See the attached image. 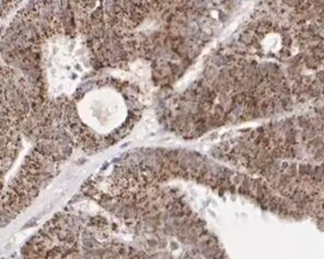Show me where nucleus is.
Instances as JSON below:
<instances>
[{"mask_svg": "<svg viewBox=\"0 0 324 259\" xmlns=\"http://www.w3.org/2000/svg\"><path fill=\"white\" fill-rule=\"evenodd\" d=\"M287 172H288V175L290 177H293L297 174V166L296 164H291V165H288V167L286 168Z\"/></svg>", "mask_w": 324, "mask_h": 259, "instance_id": "7ed1b4c3", "label": "nucleus"}, {"mask_svg": "<svg viewBox=\"0 0 324 259\" xmlns=\"http://www.w3.org/2000/svg\"><path fill=\"white\" fill-rule=\"evenodd\" d=\"M280 54L283 55V57L287 58V57H289V56H290V50L288 49V47H284V48L281 49Z\"/></svg>", "mask_w": 324, "mask_h": 259, "instance_id": "39448f33", "label": "nucleus"}, {"mask_svg": "<svg viewBox=\"0 0 324 259\" xmlns=\"http://www.w3.org/2000/svg\"><path fill=\"white\" fill-rule=\"evenodd\" d=\"M298 121H299V126H300V127H302V128H304V129L309 128L310 126H311V122H310V120L308 119V118H306V117H299Z\"/></svg>", "mask_w": 324, "mask_h": 259, "instance_id": "f03ea898", "label": "nucleus"}, {"mask_svg": "<svg viewBox=\"0 0 324 259\" xmlns=\"http://www.w3.org/2000/svg\"><path fill=\"white\" fill-rule=\"evenodd\" d=\"M224 113V108L222 105H220V104H218V105H216L215 106V114L216 115H219V116H222Z\"/></svg>", "mask_w": 324, "mask_h": 259, "instance_id": "20e7f679", "label": "nucleus"}, {"mask_svg": "<svg viewBox=\"0 0 324 259\" xmlns=\"http://www.w3.org/2000/svg\"><path fill=\"white\" fill-rule=\"evenodd\" d=\"M240 42L243 44H245V45L247 46H251V44H252V37H251V35H250L249 32H244V33H242L241 35H240Z\"/></svg>", "mask_w": 324, "mask_h": 259, "instance_id": "f257e3e1", "label": "nucleus"}]
</instances>
